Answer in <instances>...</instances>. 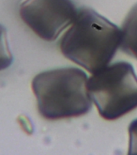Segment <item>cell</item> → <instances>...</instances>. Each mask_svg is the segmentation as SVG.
<instances>
[{"label":"cell","instance_id":"6da1fadb","mask_svg":"<svg viewBox=\"0 0 137 155\" xmlns=\"http://www.w3.org/2000/svg\"><path fill=\"white\" fill-rule=\"evenodd\" d=\"M120 44L121 29L94 10L82 7L60 48L65 58L94 74L108 65Z\"/></svg>","mask_w":137,"mask_h":155},{"label":"cell","instance_id":"7a4b0ae2","mask_svg":"<svg viewBox=\"0 0 137 155\" xmlns=\"http://www.w3.org/2000/svg\"><path fill=\"white\" fill-rule=\"evenodd\" d=\"M87 84L86 74L76 67L40 73L31 82L39 113L48 120L86 115L92 106Z\"/></svg>","mask_w":137,"mask_h":155},{"label":"cell","instance_id":"3957f363","mask_svg":"<svg viewBox=\"0 0 137 155\" xmlns=\"http://www.w3.org/2000/svg\"><path fill=\"white\" fill-rule=\"evenodd\" d=\"M87 87L105 120H115L137 108V76L130 63L107 65L93 74Z\"/></svg>","mask_w":137,"mask_h":155},{"label":"cell","instance_id":"277c9868","mask_svg":"<svg viewBox=\"0 0 137 155\" xmlns=\"http://www.w3.org/2000/svg\"><path fill=\"white\" fill-rule=\"evenodd\" d=\"M77 12L71 0H24L19 7L23 21L47 41H55L73 24Z\"/></svg>","mask_w":137,"mask_h":155},{"label":"cell","instance_id":"5b68a950","mask_svg":"<svg viewBox=\"0 0 137 155\" xmlns=\"http://www.w3.org/2000/svg\"><path fill=\"white\" fill-rule=\"evenodd\" d=\"M121 49L137 59V3L126 16L121 28Z\"/></svg>","mask_w":137,"mask_h":155},{"label":"cell","instance_id":"8992f818","mask_svg":"<svg viewBox=\"0 0 137 155\" xmlns=\"http://www.w3.org/2000/svg\"><path fill=\"white\" fill-rule=\"evenodd\" d=\"M13 62V56L7 41V30L0 24V71L11 66Z\"/></svg>","mask_w":137,"mask_h":155},{"label":"cell","instance_id":"52a82bcc","mask_svg":"<svg viewBox=\"0 0 137 155\" xmlns=\"http://www.w3.org/2000/svg\"><path fill=\"white\" fill-rule=\"evenodd\" d=\"M129 132V154L137 153V119L132 121L128 128Z\"/></svg>","mask_w":137,"mask_h":155}]
</instances>
